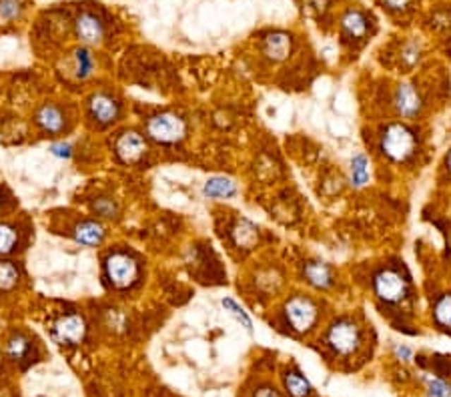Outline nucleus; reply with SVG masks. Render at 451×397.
Instances as JSON below:
<instances>
[{
    "label": "nucleus",
    "mask_w": 451,
    "mask_h": 397,
    "mask_svg": "<svg viewBox=\"0 0 451 397\" xmlns=\"http://www.w3.org/2000/svg\"><path fill=\"white\" fill-rule=\"evenodd\" d=\"M381 150L391 161H407L415 150V135L403 124H391L381 137Z\"/></svg>",
    "instance_id": "f257e3e1"
},
{
    "label": "nucleus",
    "mask_w": 451,
    "mask_h": 397,
    "mask_svg": "<svg viewBox=\"0 0 451 397\" xmlns=\"http://www.w3.org/2000/svg\"><path fill=\"white\" fill-rule=\"evenodd\" d=\"M150 138H155L157 143L163 145H173L179 143L185 137V123L181 117L171 114V112H163V114H155L147 124Z\"/></svg>",
    "instance_id": "f03ea898"
},
{
    "label": "nucleus",
    "mask_w": 451,
    "mask_h": 397,
    "mask_svg": "<svg viewBox=\"0 0 451 397\" xmlns=\"http://www.w3.org/2000/svg\"><path fill=\"white\" fill-rule=\"evenodd\" d=\"M327 341H329V345H331V349L335 353H339V355H349L353 351H357V348L361 345V331L349 319H341V321H337L329 329Z\"/></svg>",
    "instance_id": "7ed1b4c3"
},
{
    "label": "nucleus",
    "mask_w": 451,
    "mask_h": 397,
    "mask_svg": "<svg viewBox=\"0 0 451 397\" xmlns=\"http://www.w3.org/2000/svg\"><path fill=\"white\" fill-rule=\"evenodd\" d=\"M285 317L287 323L295 329V331H309L315 325L317 319V307L309 297L303 295H295L287 301L285 305Z\"/></svg>",
    "instance_id": "20e7f679"
},
{
    "label": "nucleus",
    "mask_w": 451,
    "mask_h": 397,
    "mask_svg": "<svg viewBox=\"0 0 451 397\" xmlns=\"http://www.w3.org/2000/svg\"><path fill=\"white\" fill-rule=\"evenodd\" d=\"M137 275V263L125 253H114L107 259V277L113 283V287L125 289V287L133 285Z\"/></svg>",
    "instance_id": "39448f33"
},
{
    "label": "nucleus",
    "mask_w": 451,
    "mask_h": 397,
    "mask_svg": "<svg viewBox=\"0 0 451 397\" xmlns=\"http://www.w3.org/2000/svg\"><path fill=\"white\" fill-rule=\"evenodd\" d=\"M375 293L385 303H399L407 295V283L397 271L385 269L375 277Z\"/></svg>",
    "instance_id": "423d86ee"
},
{
    "label": "nucleus",
    "mask_w": 451,
    "mask_h": 397,
    "mask_svg": "<svg viewBox=\"0 0 451 397\" xmlns=\"http://www.w3.org/2000/svg\"><path fill=\"white\" fill-rule=\"evenodd\" d=\"M85 333H87V323L76 313L63 315L59 321L54 323V336L61 343H66V345L80 343L85 339Z\"/></svg>",
    "instance_id": "0eeeda50"
},
{
    "label": "nucleus",
    "mask_w": 451,
    "mask_h": 397,
    "mask_svg": "<svg viewBox=\"0 0 451 397\" xmlns=\"http://www.w3.org/2000/svg\"><path fill=\"white\" fill-rule=\"evenodd\" d=\"M147 153V143L135 131H126L116 141V155L123 162H137Z\"/></svg>",
    "instance_id": "6e6552de"
},
{
    "label": "nucleus",
    "mask_w": 451,
    "mask_h": 397,
    "mask_svg": "<svg viewBox=\"0 0 451 397\" xmlns=\"http://www.w3.org/2000/svg\"><path fill=\"white\" fill-rule=\"evenodd\" d=\"M393 102H395V109H397V112H399L403 119H414L415 114L419 112V109H421L419 93L409 83H403V85L397 87Z\"/></svg>",
    "instance_id": "1a4fd4ad"
},
{
    "label": "nucleus",
    "mask_w": 451,
    "mask_h": 397,
    "mask_svg": "<svg viewBox=\"0 0 451 397\" xmlns=\"http://www.w3.org/2000/svg\"><path fill=\"white\" fill-rule=\"evenodd\" d=\"M76 35L87 45H99L102 40V25L95 14L83 13L76 18Z\"/></svg>",
    "instance_id": "9d476101"
},
{
    "label": "nucleus",
    "mask_w": 451,
    "mask_h": 397,
    "mask_svg": "<svg viewBox=\"0 0 451 397\" xmlns=\"http://www.w3.org/2000/svg\"><path fill=\"white\" fill-rule=\"evenodd\" d=\"M88 105H90V114H92V119L102 124L113 123L114 119H116V114H119L116 102H114L109 95H104V93L95 95Z\"/></svg>",
    "instance_id": "9b49d317"
},
{
    "label": "nucleus",
    "mask_w": 451,
    "mask_h": 397,
    "mask_svg": "<svg viewBox=\"0 0 451 397\" xmlns=\"http://www.w3.org/2000/svg\"><path fill=\"white\" fill-rule=\"evenodd\" d=\"M305 279H307L309 285L317 287V289H327L333 281L329 265L321 263V261H311V263L305 265Z\"/></svg>",
    "instance_id": "f8f14e48"
},
{
    "label": "nucleus",
    "mask_w": 451,
    "mask_h": 397,
    "mask_svg": "<svg viewBox=\"0 0 451 397\" xmlns=\"http://www.w3.org/2000/svg\"><path fill=\"white\" fill-rule=\"evenodd\" d=\"M102 237H104V229L97 221H83V223L75 227V239L76 243H80V245L95 247L102 241Z\"/></svg>",
    "instance_id": "ddd939ff"
},
{
    "label": "nucleus",
    "mask_w": 451,
    "mask_h": 397,
    "mask_svg": "<svg viewBox=\"0 0 451 397\" xmlns=\"http://www.w3.org/2000/svg\"><path fill=\"white\" fill-rule=\"evenodd\" d=\"M203 193L209 198H231L237 193V185L227 177H211L203 186Z\"/></svg>",
    "instance_id": "4468645a"
},
{
    "label": "nucleus",
    "mask_w": 451,
    "mask_h": 397,
    "mask_svg": "<svg viewBox=\"0 0 451 397\" xmlns=\"http://www.w3.org/2000/svg\"><path fill=\"white\" fill-rule=\"evenodd\" d=\"M37 123L40 124V129L47 131V133H61L64 124L63 112L59 111L56 107H52V105H44V107L37 112Z\"/></svg>",
    "instance_id": "2eb2a0df"
},
{
    "label": "nucleus",
    "mask_w": 451,
    "mask_h": 397,
    "mask_svg": "<svg viewBox=\"0 0 451 397\" xmlns=\"http://www.w3.org/2000/svg\"><path fill=\"white\" fill-rule=\"evenodd\" d=\"M263 50L269 59H273V61H283L289 54V50H291V38H289L287 35H283V32H275V35L265 38Z\"/></svg>",
    "instance_id": "dca6fc26"
},
{
    "label": "nucleus",
    "mask_w": 451,
    "mask_h": 397,
    "mask_svg": "<svg viewBox=\"0 0 451 397\" xmlns=\"http://www.w3.org/2000/svg\"><path fill=\"white\" fill-rule=\"evenodd\" d=\"M369 174H371V171H369V159L365 157L363 153L353 155V159H351V165H349L351 185L355 186V189H361V186L367 185Z\"/></svg>",
    "instance_id": "f3484780"
},
{
    "label": "nucleus",
    "mask_w": 451,
    "mask_h": 397,
    "mask_svg": "<svg viewBox=\"0 0 451 397\" xmlns=\"http://www.w3.org/2000/svg\"><path fill=\"white\" fill-rule=\"evenodd\" d=\"M257 239H259V231L251 221L241 219V221L235 223V227H233V241H235L237 247H253L257 243Z\"/></svg>",
    "instance_id": "a211bd4d"
},
{
    "label": "nucleus",
    "mask_w": 451,
    "mask_h": 397,
    "mask_svg": "<svg viewBox=\"0 0 451 397\" xmlns=\"http://www.w3.org/2000/svg\"><path fill=\"white\" fill-rule=\"evenodd\" d=\"M343 28H345V32L353 38H361L365 37V32H367V20H365V16L361 13H357V11H351L343 16Z\"/></svg>",
    "instance_id": "6ab92c4d"
},
{
    "label": "nucleus",
    "mask_w": 451,
    "mask_h": 397,
    "mask_svg": "<svg viewBox=\"0 0 451 397\" xmlns=\"http://www.w3.org/2000/svg\"><path fill=\"white\" fill-rule=\"evenodd\" d=\"M285 387L293 397H307L311 393V385L299 372H289L285 375Z\"/></svg>",
    "instance_id": "aec40b11"
},
{
    "label": "nucleus",
    "mask_w": 451,
    "mask_h": 397,
    "mask_svg": "<svg viewBox=\"0 0 451 397\" xmlns=\"http://www.w3.org/2000/svg\"><path fill=\"white\" fill-rule=\"evenodd\" d=\"M18 281V269L11 261H0V291H11Z\"/></svg>",
    "instance_id": "412c9836"
},
{
    "label": "nucleus",
    "mask_w": 451,
    "mask_h": 397,
    "mask_svg": "<svg viewBox=\"0 0 451 397\" xmlns=\"http://www.w3.org/2000/svg\"><path fill=\"white\" fill-rule=\"evenodd\" d=\"M30 353V341L25 336H13L8 341V355L14 361H23Z\"/></svg>",
    "instance_id": "4be33fe9"
},
{
    "label": "nucleus",
    "mask_w": 451,
    "mask_h": 397,
    "mask_svg": "<svg viewBox=\"0 0 451 397\" xmlns=\"http://www.w3.org/2000/svg\"><path fill=\"white\" fill-rule=\"evenodd\" d=\"M223 307H225V311H229V313H231V315H233V317H235L239 323H243V327H245L247 331H251V329H253V323H251L247 311L243 309L237 301H233V299H229V297L223 299Z\"/></svg>",
    "instance_id": "5701e85b"
},
{
    "label": "nucleus",
    "mask_w": 451,
    "mask_h": 397,
    "mask_svg": "<svg viewBox=\"0 0 451 397\" xmlns=\"http://www.w3.org/2000/svg\"><path fill=\"white\" fill-rule=\"evenodd\" d=\"M16 245V231L11 225L0 223V255L11 253Z\"/></svg>",
    "instance_id": "b1692460"
},
{
    "label": "nucleus",
    "mask_w": 451,
    "mask_h": 397,
    "mask_svg": "<svg viewBox=\"0 0 451 397\" xmlns=\"http://www.w3.org/2000/svg\"><path fill=\"white\" fill-rule=\"evenodd\" d=\"M435 321L443 327H451V295H443L435 305Z\"/></svg>",
    "instance_id": "393cba45"
},
{
    "label": "nucleus",
    "mask_w": 451,
    "mask_h": 397,
    "mask_svg": "<svg viewBox=\"0 0 451 397\" xmlns=\"http://www.w3.org/2000/svg\"><path fill=\"white\" fill-rule=\"evenodd\" d=\"M76 54V76L78 78H85L92 73V57L87 49H78L75 52Z\"/></svg>",
    "instance_id": "a878e982"
},
{
    "label": "nucleus",
    "mask_w": 451,
    "mask_h": 397,
    "mask_svg": "<svg viewBox=\"0 0 451 397\" xmlns=\"http://www.w3.org/2000/svg\"><path fill=\"white\" fill-rule=\"evenodd\" d=\"M427 391H429V397L451 396V387L445 384V381H441V379H429V381H427Z\"/></svg>",
    "instance_id": "bb28decb"
},
{
    "label": "nucleus",
    "mask_w": 451,
    "mask_h": 397,
    "mask_svg": "<svg viewBox=\"0 0 451 397\" xmlns=\"http://www.w3.org/2000/svg\"><path fill=\"white\" fill-rule=\"evenodd\" d=\"M20 13V2L18 0H0V18L11 20Z\"/></svg>",
    "instance_id": "cd10ccee"
},
{
    "label": "nucleus",
    "mask_w": 451,
    "mask_h": 397,
    "mask_svg": "<svg viewBox=\"0 0 451 397\" xmlns=\"http://www.w3.org/2000/svg\"><path fill=\"white\" fill-rule=\"evenodd\" d=\"M95 211L102 215V217H113L114 213H116V205H114L111 198H97L95 201Z\"/></svg>",
    "instance_id": "c85d7f7f"
},
{
    "label": "nucleus",
    "mask_w": 451,
    "mask_h": 397,
    "mask_svg": "<svg viewBox=\"0 0 451 397\" xmlns=\"http://www.w3.org/2000/svg\"><path fill=\"white\" fill-rule=\"evenodd\" d=\"M50 153H52L54 157H59V159H68L71 153H73V147H71L68 143H56V145L50 147Z\"/></svg>",
    "instance_id": "c756f323"
},
{
    "label": "nucleus",
    "mask_w": 451,
    "mask_h": 397,
    "mask_svg": "<svg viewBox=\"0 0 451 397\" xmlns=\"http://www.w3.org/2000/svg\"><path fill=\"white\" fill-rule=\"evenodd\" d=\"M395 355H397L401 361H409L411 360V349L405 348V345H397V348H395Z\"/></svg>",
    "instance_id": "7c9ffc66"
},
{
    "label": "nucleus",
    "mask_w": 451,
    "mask_h": 397,
    "mask_svg": "<svg viewBox=\"0 0 451 397\" xmlns=\"http://www.w3.org/2000/svg\"><path fill=\"white\" fill-rule=\"evenodd\" d=\"M385 4L391 11H403L409 4V0H385Z\"/></svg>",
    "instance_id": "2f4dec72"
},
{
    "label": "nucleus",
    "mask_w": 451,
    "mask_h": 397,
    "mask_svg": "<svg viewBox=\"0 0 451 397\" xmlns=\"http://www.w3.org/2000/svg\"><path fill=\"white\" fill-rule=\"evenodd\" d=\"M255 397H279V393H277L275 389H271V387H261V389L255 393Z\"/></svg>",
    "instance_id": "473e14b6"
},
{
    "label": "nucleus",
    "mask_w": 451,
    "mask_h": 397,
    "mask_svg": "<svg viewBox=\"0 0 451 397\" xmlns=\"http://www.w3.org/2000/svg\"><path fill=\"white\" fill-rule=\"evenodd\" d=\"M447 167L451 169V153H450V157H447Z\"/></svg>",
    "instance_id": "72a5a7b5"
}]
</instances>
